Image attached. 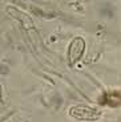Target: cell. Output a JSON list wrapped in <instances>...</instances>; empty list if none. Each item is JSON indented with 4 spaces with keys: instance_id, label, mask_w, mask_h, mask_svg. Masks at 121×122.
Returning a JSON list of instances; mask_svg holds the SVG:
<instances>
[{
    "instance_id": "cell-1",
    "label": "cell",
    "mask_w": 121,
    "mask_h": 122,
    "mask_svg": "<svg viewBox=\"0 0 121 122\" xmlns=\"http://www.w3.org/2000/svg\"><path fill=\"white\" fill-rule=\"evenodd\" d=\"M69 116L81 122H96L103 117V112L87 105H75L69 109Z\"/></svg>"
},
{
    "instance_id": "cell-2",
    "label": "cell",
    "mask_w": 121,
    "mask_h": 122,
    "mask_svg": "<svg viewBox=\"0 0 121 122\" xmlns=\"http://www.w3.org/2000/svg\"><path fill=\"white\" fill-rule=\"evenodd\" d=\"M85 49H87V43H85L84 37L75 36L69 41L67 48V61L71 68H73L77 62H80V60L84 57Z\"/></svg>"
},
{
    "instance_id": "cell-3",
    "label": "cell",
    "mask_w": 121,
    "mask_h": 122,
    "mask_svg": "<svg viewBox=\"0 0 121 122\" xmlns=\"http://www.w3.org/2000/svg\"><path fill=\"white\" fill-rule=\"evenodd\" d=\"M7 12L11 15V17H12V19L17 20V21L23 25L24 29H27V30L35 29L33 20L29 17V15H28L27 12H24V11H21V9L16 8V7H12V5H9L8 8H7Z\"/></svg>"
}]
</instances>
